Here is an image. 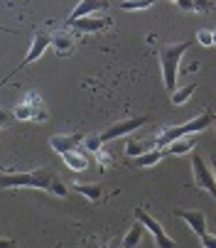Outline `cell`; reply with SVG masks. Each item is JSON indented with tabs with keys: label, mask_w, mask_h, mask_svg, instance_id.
I'll list each match as a JSON object with an SVG mask.
<instances>
[{
	"label": "cell",
	"mask_w": 216,
	"mask_h": 248,
	"mask_svg": "<svg viewBox=\"0 0 216 248\" xmlns=\"http://www.w3.org/2000/svg\"><path fill=\"white\" fill-rule=\"evenodd\" d=\"M42 189L54 197H66L69 187L59 180V174L49 167H37L30 172H3L0 174V189Z\"/></svg>",
	"instance_id": "1"
},
{
	"label": "cell",
	"mask_w": 216,
	"mask_h": 248,
	"mask_svg": "<svg viewBox=\"0 0 216 248\" xmlns=\"http://www.w3.org/2000/svg\"><path fill=\"white\" fill-rule=\"evenodd\" d=\"M211 121H214V111H204V113H199L197 118H192V121H187V123H182V125L165 128V130H160L157 138H155V148L165 150L170 143H174V140H182V138H189V135H199L201 130H206V128L211 125Z\"/></svg>",
	"instance_id": "2"
},
{
	"label": "cell",
	"mask_w": 216,
	"mask_h": 248,
	"mask_svg": "<svg viewBox=\"0 0 216 248\" xmlns=\"http://www.w3.org/2000/svg\"><path fill=\"white\" fill-rule=\"evenodd\" d=\"M192 47V40L187 42H179V45H165L160 47L157 57H160V66H162V81L165 89L172 93L177 89V72H179V62H182L185 52Z\"/></svg>",
	"instance_id": "3"
},
{
	"label": "cell",
	"mask_w": 216,
	"mask_h": 248,
	"mask_svg": "<svg viewBox=\"0 0 216 248\" xmlns=\"http://www.w3.org/2000/svg\"><path fill=\"white\" fill-rule=\"evenodd\" d=\"M135 221H140L142 226H145V231L153 236V241H155V246H157V248H177V243L165 233L162 224H160L157 219H153L145 209H140V206L135 209Z\"/></svg>",
	"instance_id": "4"
},
{
	"label": "cell",
	"mask_w": 216,
	"mask_h": 248,
	"mask_svg": "<svg viewBox=\"0 0 216 248\" xmlns=\"http://www.w3.org/2000/svg\"><path fill=\"white\" fill-rule=\"evenodd\" d=\"M145 123H148V116H135V118H125V121L111 123V125H108L106 130H101L98 135H101L103 145H106V143H111V140H116V138H125V135L135 133L138 128H142Z\"/></svg>",
	"instance_id": "5"
},
{
	"label": "cell",
	"mask_w": 216,
	"mask_h": 248,
	"mask_svg": "<svg viewBox=\"0 0 216 248\" xmlns=\"http://www.w3.org/2000/svg\"><path fill=\"white\" fill-rule=\"evenodd\" d=\"M192 174H194V185L216 199V177L214 170L206 167V160L201 155H192Z\"/></svg>",
	"instance_id": "6"
},
{
	"label": "cell",
	"mask_w": 216,
	"mask_h": 248,
	"mask_svg": "<svg viewBox=\"0 0 216 248\" xmlns=\"http://www.w3.org/2000/svg\"><path fill=\"white\" fill-rule=\"evenodd\" d=\"M52 45V34H47V32H34V37H32V42H30V49H27V54H25V59L17 64V69L15 72H10V77H15L20 69H25V66H30L32 62H37L45 52H47V47ZM8 77V79H10Z\"/></svg>",
	"instance_id": "7"
},
{
	"label": "cell",
	"mask_w": 216,
	"mask_h": 248,
	"mask_svg": "<svg viewBox=\"0 0 216 248\" xmlns=\"http://www.w3.org/2000/svg\"><path fill=\"white\" fill-rule=\"evenodd\" d=\"M79 145H84V135L79 133H59V135H52L49 138V148L59 155H66L71 150H79Z\"/></svg>",
	"instance_id": "8"
},
{
	"label": "cell",
	"mask_w": 216,
	"mask_h": 248,
	"mask_svg": "<svg viewBox=\"0 0 216 248\" xmlns=\"http://www.w3.org/2000/svg\"><path fill=\"white\" fill-rule=\"evenodd\" d=\"M174 214L182 219V221H187V226H189L199 238L206 233V214H204V211H199V209H177Z\"/></svg>",
	"instance_id": "9"
},
{
	"label": "cell",
	"mask_w": 216,
	"mask_h": 248,
	"mask_svg": "<svg viewBox=\"0 0 216 248\" xmlns=\"http://www.w3.org/2000/svg\"><path fill=\"white\" fill-rule=\"evenodd\" d=\"M101 10H108V3L106 0H81V3L71 10L69 20L66 22H77V20H84V17H91L93 13H101Z\"/></svg>",
	"instance_id": "10"
},
{
	"label": "cell",
	"mask_w": 216,
	"mask_h": 248,
	"mask_svg": "<svg viewBox=\"0 0 216 248\" xmlns=\"http://www.w3.org/2000/svg\"><path fill=\"white\" fill-rule=\"evenodd\" d=\"M108 25H111V22L103 20V17H96V15L84 17V20H77V22H66V27L77 30V32H81V34H93V32H101V30H106Z\"/></svg>",
	"instance_id": "11"
},
{
	"label": "cell",
	"mask_w": 216,
	"mask_h": 248,
	"mask_svg": "<svg viewBox=\"0 0 216 248\" xmlns=\"http://www.w3.org/2000/svg\"><path fill=\"white\" fill-rule=\"evenodd\" d=\"M37 108H40V98H37V93H27L25 101H20L15 108H13V118H17V121H30Z\"/></svg>",
	"instance_id": "12"
},
{
	"label": "cell",
	"mask_w": 216,
	"mask_h": 248,
	"mask_svg": "<svg viewBox=\"0 0 216 248\" xmlns=\"http://www.w3.org/2000/svg\"><path fill=\"white\" fill-rule=\"evenodd\" d=\"M52 47H54L57 57H69L74 52V37H71L66 30H59V32L52 34Z\"/></svg>",
	"instance_id": "13"
},
{
	"label": "cell",
	"mask_w": 216,
	"mask_h": 248,
	"mask_svg": "<svg viewBox=\"0 0 216 248\" xmlns=\"http://www.w3.org/2000/svg\"><path fill=\"white\" fill-rule=\"evenodd\" d=\"M89 153L81 148V150H71V153H66V155H62V160H64V165L69 167V170H74V172H84L86 167H89Z\"/></svg>",
	"instance_id": "14"
},
{
	"label": "cell",
	"mask_w": 216,
	"mask_h": 248,
	"mask_svg": "<svg viewBox=\"0 0 216 248\" xmlns=\"http://www.w3.org/2000/svg\"><path fill=\"white\" fill-rule=\"evenodd\" d=\"M199 143L197 135H189V138H182V140H174V143H170L165 148V155H189Z\"/></svg>",
	"instance_id": "15"
},
{
	"label": "cell",
	"mask_w": 216,
	"mask_h": 248,
	"mask_svg": "<svg viewBox=\"0 0 216 248\" xmlns=\"http://www.w3.org/2000/svg\"><path fill=\"white\" fill-rule=\"evenodd\" d=\"M74 192H79L81 197H86L89 202L98 204L103 199V185H84V182H77L74 185Z\"/></svg>",
	"instance_id": "16"
},
{
	"label": "cell",
	"mask_w": 216,
	"mask_h": 248,
	"mask_svg": "<svg viewBox=\"0 0 216 248\" xmlns=\"http://www.w3.org/2000/svg\"><path fill=\"white\" fill-rule=\"evenodd\" d=\"M142 236H145V226H142L140 221H135L130 229H128V233L123 236V248H138L140 246V241H142Z\"/></svg>",
	"instance_id": "17"
},
{
	"label": "cell",
	"mask_w": 216,
	"mask_h": 248,
	"mask_svg": "<svg viewBox=\"0 0 216 248\" xmlns=\"http://www.w3.org/2000/svg\"><path fill=\"white\" fill-rule=\"evenodd\" d=\"M150 150L153 148L148 143H142V140H138V138H128V143H125V155L130 160H138V157H142V155L150 153Z\"/></svg>",
	"instance_id": "18"
},
{
	"label": "cell",
	"mask_w": 216,
	"mask_h": 248,
	"mask_svg": "<svg viewBox=\"0 0 216 248\" xmlns=\"http://www.w3.org/2000/svg\"><path fill=\"white\" fill-rule=\"evenodd\" d=\"M197 91V81H192V84H187V86H179V89H174L172 91V106H182V103H187L189 98H192V93Z\"/></svg>",
	"instance_id": "19"
},
{
	"label": "cell",
	"mask_w": 216,
	"mask_h": 248,
	"mask_svg": "<svg viewBox=\"0 0 216 248\" xmlns=\"http://www.w3.org/2000/svg\"><path fill=\"white\" fill-rule=\"evenodd\" d=\"M162 157H165V150H160V148H153L150 153H145L142 157L133 160V165H135V167H155V165H157Z\"/></svg>",
	"instance_id": "20"
},
{
	"label": "cell",
	"mask_w": 216,
	"mask_h": 248,
	"mask_svg": "<svg viewBox=\"0 0 216 248\" xmlns=\"http://www.w3.org/2000/svg\"><path fill=\"white\" fill-rule=\"evenodd\" d=\"M101 148H103V140H101V135H98V133H96V135L84 138V150H86L89 155H98V153H101Z\"/></svg>",
	"instance_id": "21"
},
{
	"label": "cell",
	"mask_w": 216,
	"mask_h": 248,
	"mask_svg": "<svg viewBox=\"0 0 216 248\" xmlns=\"http://www.w3.org/2000/svg\"><path fill=\"white\" fill-rule=\"evenodd\" d=\"M148 8H153V0H138V3H121V10H125V13L148 10Z\"/></svg>",
	"instance_id": "22"
},
{
	"label": "cell",
	"mask_w": 216,
	"mask_h": 248,
	"mask_svg": "<svg viewBox=\"0 0 216 248\" xmlns=\"http://www.w3.org/2000/svg\"><path fill=\"white\" fill-rule=\"evenodd\" d=\"M197 42L201 47H211L214 45V30H197Z\"/></svg>",
	"instance_id": "23"
},
{
	"label": "cell",
	"mask_w": 216,
	"mask_h": 248,
	"mask_svg": "<svg viewBox=\"0 0 216 248\" xmlns=\"http://www.w3.org/2000/svg\"><path fill=\"white\" fill-rule=\"evenodd\" d=\"M199 243H201V246H204V248H216V236H214V233H209V231H206V233H204V236H201V238H199Z\"/></svg>",
	"instance_id": "24"
},
{
	"label": "cell",
	"mask_w": 216,
	"mask_h": 248,
	"mask_svg": "<svg viewBox=\"0 0 216 248\" xmlns=\"http://www.w3.org/2000/svg\"><path fill=\"white\" fill-rule=\"evenodd\" d=\"M111 162H113V160H111V155H108V153H103V150L98 153V165H101V170L111 167Z\"/></svg>",
	"instance_id": "25"
},
{
	"label": "cell",
	"mask_w": 216,
	"mask_h": 248,
	"mask_svg": "<svg viewBox=\"0 0 216 248\" xmlns=\"http://www.w3.org/2000/svg\"><path fill=\"white\" fill-rule=\"evenodd\" d=\"M32 121H37V123H45V121H49V116H47V111L42 108V106H40V108H37V111H34V116H32Z\"/></svg>",
	"instance_id": "26"
},
{
	"label": "cell",
	"mask_w": 216,
	"mask_h": 248,
	"mask_svg": "<svg viewBox=\"0 0 216 248\" xmlns=\"http://www.w3.org/2000/svg\"><path fill=\"white\" fill-rule=\"evenodd\" d=\"M177 8H182V10H194V3H192V0H177Z\"/></svg>",
	"instance_id": "27"
},
{
	"label": "cell",
	"mask_w": 216,
	"mask_h": 248,
	"mask_svg": "<svg viewBox=\"0 0 216 248\" xmlns=\"http://www.w3.org/2000/svg\"><path fill=\"white\" fill-rule=\"evenodd\" d=\"M10 118H13V116H10L8 111H0V125H8V123H10Z\"/></svg>",
	"instance_id": "28"
},
{
	"label": "cell",
	"mask_w": 216,
	"mask_h": 248,
	"mask_svg": "<svg viewBox=\"0 0 216 248\" xmlns=\"http://www.w3.org/2000/svg\"><path fill=\"white\" fill-rule=\"evenodd\" d=\"M0 248H15V241H10V238H0Z\"/></svg>",
	"instance_id": "29"
},
{
	"label": "cell",
	"mask_w": 216,
	"mask_h": 248,
	"mask_svg": "<svg viewBox=\"0 0 216 248\" xmlns=\"http://www.w3.org/2000/svg\"><path fill=\"white\" fill-rule=\"evenodd\" d=\"M211 5H204V3H194V10H199V13H206Z\"/></svg>",
	"instance_id": "30"
},
{
	"label": "cell",
	"mask_w": 216,
	"mask_h": 248,
	"mask_svg": "<svg viewBox=\"0 0 216 248\" xmlns=\"http://www.w3.org/2000/svg\"><path fill=\"white\" fill-rule=\"evenodd\" d=\"M211 170H214V177H216V157H211Z\"/></svg>",
	"instance_id": "31"
},
{
	"label": "cell",
	"mask_w": 216,
	"mask_h": 248,
	"mask_svg": "<svg viewBox=\"0 0 216 248\" xmlns=\"http://www.w3.org/2000/svg\"><path fill=\"white\" fill-rule=\"evenodd\" d=\"M0 32H10V30H8V27H0Z\"/></svg>",
	"instance_id": "32"
},
{
	"label": "cell",
	"mask_w": 216,
	"mask_h": 248,
	"mask_svg": "<svg viewBox=\"0 0 216 248\" xmlns=\"http://www.w3.org/2000/svg\"><path fill=\"white\" fill-rule=\"evenodd\" d=\"M214 47H216V30H214Z\"/></svg>",
	"instance_id": "33"
},
{
	"label": "cell",
	"mask_w": 216,
	"mask_h": 248,
	"mask_svg": "<svg viewBox=\"0 0 216 248\" xmlns=\"http://www.w3.org/2000/svg\"><path fill=\"white\" fill-rule=\"evenodd\" d=\"M3 84H5V79H3V81H0V86H3Z\"/></svg>",
	"instance_id": "34"
}]
</instances>
